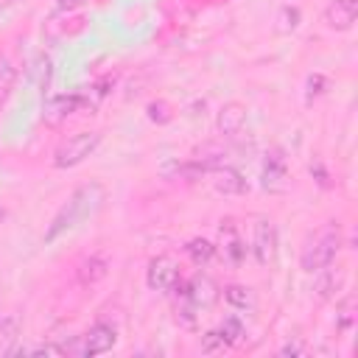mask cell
Instances as JSON below:
<instances>
[{
	"instance_id": "obj_26",
	"label": "cell",
	"mask_w": 358,
	"mask_h": 358,
	"mask_svg": "<svg viewBox=\"0 0 358 358\" xmlns=\"http://www.w3.org/2000/svg\"><path fill=\"white\" fill-rule=\"evenodd\" d=\"M302 352H305L302 344H285V347H280V355H302Z\"/></svg>"
},
{
	"instance_id": "obj_19",
	"label": "cell",
	"mask_w": 358,
	"mask_h": 358,
	"mask_svg": "<svg viewBox=\"0 0 358 358\" xmlns=\"http://www.w3.org/2000/svg\"><path fill=\"white\" fill-rule=\"evenodd\" d=\"M14 81H17V67H14V62H11L6 53H0V103L11 95Z\"/></svg>"
},
{
	"instance_id": "obj_17",
	"label": "cell",
	"mask_w": 358,
	"mask_h": 358,
	"mask_svg": "<svg viewBox=\"0 0 358 358\" xmlns=\"http://www.w3.org/2000/svg\"><path fill=\"white\" fill-rule=\"evenodd\" d=\"M185 252H187V257H190L196 266H207V263L215 257V243H210L207 238H193V241H187Z\"/></svg>"
},
{
	"instance_id": "obj_21",
	"label": "cell",
	"mask_w": 358,
	"mask_h": 358,
	"mask_svg": "<svg viewBox=\"0 0 358 358\" xmlns=\"http://www.w3.org/2000/svg\"><path fill=\"white\" fill-rule=\"evenodd\" d=\"M229 347H227V341L218 336V330H207L204 336H201V352L204 355H215V352H227Z\"/></svg>"
},
{
	"instance_id": "obj_23",
	"label": "cell",
	"mask_w": 358,
	"mask_h": 358,
	"mask_svg": "<svg viewBox=\"0 0 358 358\" xmlns=\"http://www.w3.org/2000/svg\"><path fill=\"white\" fill-rule=\"evenodd\" d=\"M17 330H20V319L11 313V316H0V338L11 341L17 338Z\"/></svg>"
},
{
	"instance_id": "obj_7",
	"label": "cell",
	"mask_w": 358,
	"mask_h": 358,
	"mask_svg": "<svg viewBox=\"0 0 358 358\" xmlns=\"http://www.w3.org/2000/svg\"><path fill=\"white\" fill-rule=\"evenodd\" d=\"M288 157L280 145H271L263 157V171H260V185L268 193H282L288 190Z\"/></svg>"
},
{
	"instance_id": "obj_20",
	"label": "cell",
	"mask_w": 358,
	"mask_h": 358,
	"mask_svg": "<svg viewBox=\"0 0 358 358\" xmlns=\"http://www.w3.org/2000/svg\"><path fill=\"white\" fill-rule=\"evenodd\" d=\"M352 308H355V296H352V294H347V296L336 305V327H338V330H344V333L352 327V319H355Z\"/></svg>"
},
{
	"instance_id": "obj_14",
	"label": "cell",
	"mask_w": 358,
	"mask_h": 358,
	"mask_svg": "<svg viewBox=\"0 0 358 358\" xmlns=\"http://www.w3.org/2000/svg\"><path fill=\"white\" fill-rule=\"evenodd\" d=\"M341 285H344V271H341V268H330V266H324V268L316 271V285H313V291H316V296H319L322 302L333 299V296L338 294Z\"/></svg>"
},
{
	"instance_id": "obj_9",
	"label": "cell",
	"mask_w": 358,
	"mask_h": 358,
	"mask_svg": "<svg viewBox=\"0 0 358 358\" xmlns=\"http://www.w3.org/2000/svg\"><path fill=\"white\" fill-rule=\"evenodd\" d=\"M81 106H87L84 92H70V95H56L42 106V120L45 123H62L64 117H70L73 112H78Z\"/></svg>"
},
{
	"instance_id": "obj_15",
	"label": "cell",
	"mask_w": 358,
	"mask_h": 358,
	"mask_svg": "<svg viewBox=\"0 0 358 358\" xmlns=\"http://www.w3.org/2000/svg\"><path fill=\"white\" fill-rule=\"evenodd\" d=\"M109 274V260L103 255H90L81 266H78V282L81 285H95Z\"/></svg>"
},
{
	"instance_id": "obj_6",
	"label": "cell",
	"mask_w": 358,
	"mask_h": 358,
	"mask_svg": "<svg viewBox=\"0 0 358 358\" xmlns=\"http://www.w3.org/2000/svg\"><path fill=\"white\" fill-rule=\"evenodd\" d=\"M182 271H179V263L171 257V255H157L148 268H145V282L151 291H159V294H173L182 282Z\"/></svg>"
},
{
	"instance_id": "obj_4",
	"label": "cell",
	"mask_w": 358,
	"mask_h": 358,
	"mask_svg": "<svg viewBox=\"0 0 358 358\" xmlns=\"http://www.w3.org/2000/svg\"><path fill=\"white\" fill-rule=\"evenodd\" d=\"M115 344H117V327H115V324H109V322H95L84 336H78L76 341L64 344V350H67V352H73V355L90 358V355L109 352Z\"/></svg>"
},
{
	"instance_id": "obj_12",
	"label": "cell",
	"mask_w": 358,
	"mask_h": 358,
	"mask_svg": "<svg viewBox=\"0 0 358 358\" xmlns=\"http://www.w3.org/2000/svg\"><path fill=\"white\" fill-rule=\"evenodd\" d=\"M221 252H224V260L232 263V266L246 260V243H243V238H241V232H238L232 218L221 221Z\"/></svg>"
},
{
	"instance_id": "obj_8",
	"label": "cell",
	"mask_w": 358,
	"mask_h": 358,
	"mask_svg": "<svg viewBox=\"0 0 358 358\" xmlns=\"http://www.w3.org/2000/svg\"><path fill=\"white\" fill-rule=\"evenodd\" d=\"M277 246H280V235H277V227L271 218H257L255 227H252V255L260 266H268L274 263L277 257Z\"/></svg>"
},
{
	"instance_id": "obj_22",
	"label": "cell",
	"mask_w": 358,
	"mask_h": 358,
	"mask_svg": "<svg viewBox=\"0 0 358 358\" xmlns=\"http://www.w3.org/2000/svg\"><path fill=\"white\" fill-rule=\"evenodd\" d=\"M277 28L280 31H294L296 25H299V8H291V6H285V8H280V17H277Z\"/></svg>"
},
{
	"instance_id": "obj_16",
	"label": "cell",
	"mask_w": 358,
	"mask_h": 358,
	"mask_svg": "<svg viewBox=\"0 0 358 358\" xmlns=\"http://www.w3.org/2000/svg\"><path fill=\"white\" fill-rule=\"evenodd\" d=\"M224 299H227V305L235 308V310H252V308H255V294H252V288H246V285H227V288H224Z\"/></svg>"
},
{
	"instance_id": "obj_1",
	"label": "cell",
	"mask_w": 358,
	"mask_h": 358,
	"mask_svg": "<svg viewBox=\"0 0 358 358\" xmlns=\"http://www.w3.org/2000/svg\"><path fill=\"white\" fill-rule=\"evenodd\" d=\"M103 199H106V190H103L101 182H84V185H78V187L67 196V201L56 210V215L50 218V224H48V229H45V235H42V243L50 246V243H56L59 238H64L67 232H73V229H78L81 224H87V221L101 210Z\"/></svg>"
},
{
	"instance_id": "obj_3",
	"label": "cell",
	"mask_w": 358,
	"mask_h": 358,
	"mask_svg": "<svg viewBox=\"0 0 358 358\" xmlns=\"http://www.w3.org/2000/svg\"><path fill=\"white\" fill-rule=\"evenodd\" d=\"M103 143V134L101 131H76L70 134L67 140H62L53 151V168L59 171H67V168H76L81 165L87 157H92L98 151V145Z\"/></svg>"
},
{
	"instance_id": "obj_11",
	"label": "cell",
	"mask_w": 358,
	"mask_h": 358,
	"mask_svg": "<svg viewBox=\"0 0 358 358\" xmlns=\"http://www.w3.org/2000/svg\"><path fill=\"white\" fill-rule=\"evenodd\" d=\"M215 126H218L221 137H238V134H243V129H246V106L238 103V101L224 103V106L218 109Z\"/></svg>"
},
{
	"instance_id": "obj_18",
	"label": "cell",
	"mask_w": 358,
	"mask_h": 358,
	"mask_svg": "<svg viewBox=\"0 0 358 358\" xmlns=\"http://www.w3.org/2000/svg\"><path fill=\"white\" fill-rule=\"evenodd\" d=\"M215 330H218V336L227 341V347H235V344L243 338V322H241V316H238V313H229V316H227Z\"/></svg>"
},
{
	"instance_id": "obj_10",
	"label": "cell",
	"mask_w": 358,
	"mask_h": 358,
	"mask_svg": "<svg viewBox=\"0 0 358 358\" xmlns=\"http://www.w3.org/2000/svg\"><path fill=\"white\" fill-rule=\"evenodd\" d=\"M358 17V0H330L324 6V22L333 31H350Z\"/></svg>"
},
{
	"instance_id": "obj_5",
	"label": "cell",
	"mask_w": 358,
	"mask_h": 358,
	"mask_svg": "<svg viewBox=\"0 0 358 358\" xmlns=\"http://www.w3.org/2000/svg\"><path fill=\"white\" fill-rule=\"evenodd\" d=\"M173 294H176L179 302H187L190 308H196V310L201 313L204 308H210V305L215 302V296H218V285L213 282V277H207V274L199 271V274L182 280L179 288H176Z\"/></svg>"
},
{
	"instance_id": "obj_13",
	"label": "cell",
	"mask_w": 358,
	"mask_h": 358,
	"mask_svg": "<svg viewBox=\"0 0 358 358\" xmlns=\"http://www.w3.org/2000/svg\"><path fill=\"white\" fill-rule=\"evenodd\" d=\"M213 187L218 193H224V196H241V193L249 190V182H246V176L238 168H232V165L224 162L221 168L213 171Z\"/></svg>"
},
{
	"instance_id": "obj_2",
	"label": "cell",
	"mask_w": 358,
	"mask_h": 358,
	"mask_svg": "<svg viewBox=\"0 0 358 358\" xmlns=\"http://www.w3.org/2000/svg\"><path fill=\"white\" fill-rule=\"evenodd\" d=\"M344 246V235H341V227L338 221H327L322 224L319 229H313L305 243H302V252H299V266L305 274H316L319 268L324 266H333L336 255L341 252Z\"/></svg>"
},
{
	"instance_id": "obj_25",
	"label": "cell",
	"mask_w": 358,
	"mask_h": 358,
	"mask_svg": "<svg viewBox=\"0 0 358 358\" xmlns=\"http://www.w3.org/2000/svg\"><path fill=\"white\" fill-rule=\"evenodd\" d=\"M322 87H324V76H319V73H316V76H310V78H308V92H305V101L310 103V101H313V98L322 92Z\"/></svg>"
},
{
	"instance_id": "obj_24",
	"label": "cell",
	"mask_w": 358,
	"mask_h": 358,
	"mask_svg": "<svg viewBox=\"0 0 358 358\" xmlns=\"http://www.w3.org/2000/svg\"><path fill=\"white\" fill-rule=\"evenodd\" d=\"M28 355H67L64 344H39V347H28Z\"/></svg>"
}]
</instances>
